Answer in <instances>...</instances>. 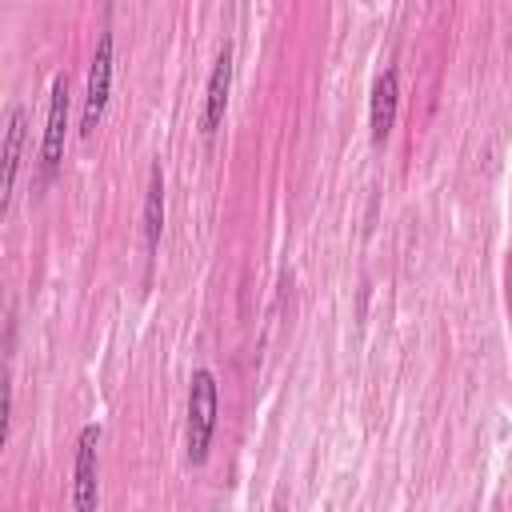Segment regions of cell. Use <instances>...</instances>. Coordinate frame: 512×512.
<instances>
[{
    "label": "cell",
    "instance_id": "obj_1",
    "mask_svg": "<svg viewBox=\"0 0 512 512\" xmlns=\"http://www.w3.org/2000/svg\"><path fill=\"white\" fill-rule=\"evenodd\" d=\"M216 408H220L216 376H212L208 368H196L192 380H188V424H184L188 464H204V460H208L212 432H216Z\"/></svg>",
    "mask_w": 512,
    "mask_h": 512
},
{
    "label": "cell",
    "instance_id": "obj_2",
    "mask_svg": "<svg viewBox=\"0 0 512 512\" xmlns=\"http://www.w3.org/2000/svg\"><path fill=\"white\" fill-rule=\"evenodd\" d=\"M108 92H112V32H100L96 52H92V68H88V92H84V112H80V132L92 136L104 120L108 108Z\"/></svg>",
    "mask_w": 512,
    "mask_h": 512
},
{
    "label": "cell",
    "instance_id": "obj_3",
    "mask_svg": "<svg viewBox=\"0 0 512 512\" xmlns=\"http://www.w3.org/2000/svg\"><path fill=\"white\" fill-rule=\"evenodd\" d=\"M64 140H68V76L60 72V76L52 80V96H48V124H44V144H40V168H44V180L60 168Z\"/></svg>",
    "mask_w": 512,
    "mask_h": 512
},
{
    "label": "cell",
    "instance_id": "obj_4",
    "mask_svg": "<svg viewBox=\"0 0 512 512\" xmlns=\"http://www.w3.org/2000/svg\"><path fill=\"white\" fill-rule=\"evenodd\" d=\"M96 444H100V428L84 424L80 440H76V496L72 504L80 512H92L100 504V488H96Z\"/></svg>",
    "mask_w": 512,
    "mask_h": 512
},
{
    "label": "cell",
    "instance_id": "obj_5",
    "mask_svg": "<svg viewBox=\"0 0 512 512\" xmlns=\"http://www.w3.org/2000/svg\"><path fill=\"white\" fill-rule=\"evenodd\" d=\"M228 88H232V48L224 44L216 64H212V76H208V88H204V116H200V132L212 136L224 120V108H228Z\"/></svg>",
    "mask_w": 512,
    "mask_h": 512
},
{
    "label": "cell",
    "instance_id": "obj_6",
    "mask_svg": "<svg viewBox=\"0 0 512 512\" xmlns=\"http://www.w3.org/2000/svg\"><path fill=\"white\" fill-rule=\"evenodd\" d=\"M396 104H400V80L396 68H384L372 84V104H368V124H372V140L384 144L392 124H396Z\"/></svg>",
    "mask_w": 512,
    "mask_h": 512
},
{
    "label": "cell",
    "instance_id": "obj_7",
    "mask_svg": "<svg viewBox=\"0 0 512 512\" xmlns=\"http://www.w3.org/2000/svg\"><path fill=\"white\" fill-rule=\"evenodd\" d=\"M160 232H164V172H160V164H152L148 188H144V248H148V256L160 248Z\"/></svg>",
    "mask_w": 512,
    "mask_h": 512
},
{
    "label": "cell",
    "instance_id": "obj_8",
    "mask_svg": "<svg viewBox=\"0 0 512 512\" xmlns=\"http://www.w3.org/2000/svg\"><path fill=\"white\" fill-rule=\"evenodd\" d=\"M20 148H24V108L16 104V108L8 112V132H4V208L12 204V192H16Z\"/></svg>",
    "mask_w": 512,
    "mask_h": 512
},
{
    "label": "cell",
    "instance_id": "obj_9",
    "mask_svg": "<svg viewBox=\"0 0 512 512\" xmlns=\"http://www.w3.org/2000/svg\"><path fill=\"white\" fill-rule=\"evenodd\" d=\"M508 316H512V272H508Z\"/></svg>",
    "mask_w": 512,
    "mask_h": 512
}]
</instances>
